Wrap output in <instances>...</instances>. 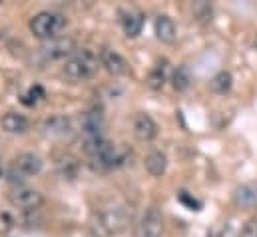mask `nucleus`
<instances>
[{
    "label": "nucleus",
    "mask_w": 257,
    "mask_h": 237,
    "mask_svg": "<svg viewBox=\"0 0 257 237\" xmlns=\"http://www.w3.org/2000/svg\"><path fill=\"white\" fill-rule=\"evenodd\" d=\"M66 28V18L56 12H38L30 20V32L40 40H56Z\"/></svg>",
    "instance_id": "obj_1"
},
{
    "label": "nucleus",
    "mask_w": 257,
    "mask_h": 237,
    "mask_svg": "<svg viewBox=\"0 0 257 237\" xmlns=\"http://www.w3.org/2000/svg\"><path fill=\"white\" fill-rule=\"evenodd\" d=\"M98 62L90 50H80V52H74L70 58L66 60L64 64V74L66 78L74 80V82H80V80H88L96 74L98 70Z\"/></svg>",
    "instance_id": "obj_2"
},
{
    "label": "nucleus",
    "mask_w": 257,
    "mask_h": 237,
    "mask_svg": "<svg viewBox=\"0 0 257 237\" xmlns=\"http://www.w3.org/2000/svg\"><path fill=\"white\" fill-rule=\"evenodd\" d=\"M10 203L18 209H24V211H34L38 209L42 203H44V195L38 191V189H32V187H24V185H16L10 195H8Z\"/></svg>",
    "instance_id": "obj_3"
},
{
    "label": "nucleus",
    "mask_w": 257,
    "mask_h": 237,
    "mask_svg": "<svg viewBox=\"0 0 257 237\" xmlns=\"http://www.w3.org/2000/svg\"><path fill=\"white\" fill-rule=\"evenodd\" d=\"M128 219L120 209H108L96 215V225L94 229H100V237L116 235L126 227Z\"/></svg>",
    "instance_id": "obj_4"
},
{
    "label": "nucleus",
    "mask_w": 257,
    "mask_h": 237,
    "mask_svg": "<svg viewBox=\"0 0 257 237\" xmlns=\"http://www.w3.org/2000/svg\"><path fill=\"white\" fill-rule=\"evenodd\" d=\"M164 235V215L158 207L146 209V213L140 219L138 237H162Z\"/></svg>",
    "instance_id": "obj_5"
},
{
    "label": "nucleus",
    "mask_w": 257,
    "mask_h": 237,
    "mask_svg": "<svg viewBox=\"0 0 257 237\" xmlns=\"http://www.w3.org/2000/svg\"><path fill=\"white\" fill-rule=\"evenodd\" d=\"M54 166H56V172H58V176L62 179L74 181V179L80 176V160L74 154H70V152L56 154Z\"/></svg>",
    "instance_id": "obj_6"
},
{
    "label": "nucleus",
    "mask_w": 257,
    "mask_h": 237,
    "mask_svg": "<svg viewBox=\"0 0 257 237\" xmlns=\"http://www.w3.org/2000/svg\"><path fill=\"white\" fill-rule=\"evenodd\" d=\"M100 64L108 70V74L112 76H126L130 70L128 60L124 58L122 54H118L116 50H110V48H104L100 52Z\"/></svg>",
    "instance_id": "obj_7"
},
{
    "label": "nucleus",
    "mask_w": 257,
    "mask_h": 237,
    "mask_svg": "<svg viewBox=\"0 0 257 237\" xmlns=\"http://www.w3.org/2000/svg\"><path fill=\"white\" fill-rule=\"evenodd\" d=\"M40 54L46 60H60L74 54V42L70 38H56L50 40L46 46L40 48Z\"/></svg>",
    "instance_id": "obj_8"
},
{
    "label": "nucleus",
    "mask_w": 257,
    "mask_h": 237,
    "mask_svg": "<svg viewBox=\"0 0 257 237\" xmlns=\"http://www.w3.org/2000/svg\"><path fill=\"white\" fill-rule=\"evenodd\" d=\"M134 134L140 142H152L158 136V124L148 114H138L134 118Z\"/></svg>",
    "instance_id": "obj_9"
},
{
    "label": "nucleus",
    "mask_w": 257,
    "mask_h": 237,
    "mask_svg": "<svg viewBox=\"0 0 257 237\" xmlns=\"http://www.w3.org/2000/svg\"><path fill=\"white\" fill-rule=\"evenodd\" d=\"M14 170L22 176H36L42 172V160L32 152L18 154V158L14 160Z\"/></svg>",
    "instance_id": "obj_10"
},
{
    "label": "nucleus",
    "mask_w": 257,
    "mask_h": 237,
    "mask_svg": "<svg viewBox=\"0 0 257 237\" xmlns=\"http://www.w3.org/2000/svg\"><path fill=\"white\" fill-rule=\"evenodd\" d=\"M144 166H146V170H148L150 176L162 178V176L166 174V170H168V158H166V154H162L160 150H152V152L144 158Z\"/></svg>",
    "instance_id": "obj_11"
},
{
    "label": "nucleus",
    "mask_w": 257,
    "mask_h": 237,
    "mask_svg": "<svg viewBox=\"0 0 257 237\" xmlns=\"http://www.w3.org/2000/svg\"><path fill=\"white\" fill-rule=\"evenodd\" d=\"M120 22L128 38H136L144 28V16L136 10H124L120 12Z\"/></svg>",
    "instance_id": "obj_12"
},
{
    "label": "nucleus",
    "mask_w": 257,
    "mask_h": 237,
    "mask_svg": "<svg viewBox=\"0 0 257 237\" xmlns=\"http://www.w3.org/2000/svg\"><path fill=\"white\" fill-rule=\"evenodd\" d=\"M154 30H156L158 40H162L166 44H172L176 40V22L170 16H158L156 24H154Z\"/></svg>",
    "instance_id": "obj_13"
},
{
    "label": "nucleus",
    "mask_w": 257,
    "mask_h": 237,
    "mask_svg": "<svg viewBox=\"0 0 257 237\" xmlns=\"http://www.w3.org/2000/svg\"><path fill=\"white\" fill-rule=\"evenodd\" d=\"M0 126H2V130L8 132V134H24L30 124H28V120L24 118L22 114H18V112H8V114L2 116Z\"/></svg>",
    "instance_id": "obj_14"
},
{
    "label": "nucleus",
    "mask_w": 257,
    "mask_h": 237,
    "mask_svg": "<svg viewBox=\"0 0 257 237\" xmlns=\"http://www.w3.org/2000/svg\"><path fill=\"white\" fill-rule=\"evenodd\" d=\"M233 199L241 207H257V183H243L233 191Z\"/></svg>",
    "instance_id": "obj_15"
},
{
    "label": "nucleus",
    "mask_w": 257,
    "mask_h": 237,
    "mask_svg": "<svg viewBox=\"0 0 257 237\" xmlns=\"http://www.w3.org/2000/svg\"><path fill=\"white\" fill-rule=\"evenodd\" d=\"M82 130L86 134V140L90 138H102V130H104V120L98 112H86L82 118Z\"/></svg>",
    "instance_id": "obj_16"
},
{
    "label": "nucleus",
    "mask_w": 257,
    "mask_h": 237,
    "mask_svg": "<svg viewBox=\"0 0 257 237\" xmlns=\"http://www.w3.org/2000/svg\"><path fill=\"white\" fill-rule=\"evenodd\" d=\"M44 132L48 136H58L62 138L70 132V122L64 116H54V118H48L44 122Z\"/></svg>",
    "instance_id": "obj_17"
},
{
    "label": "nucleus",
    "mask_w": 257,
    "mask_h": 237,
    "mask_svg": "<svg viewBox=\"0 0 257 237\" xmlns=\"http://www.w3.org/2000/svg\"><path fill=\"white\" fill-rule=\"evenodd\" d=\"M172 82H174V88L178 92H186L192 84V72L188 66H178L174 70V76H172Z\"/></svg>",
    "instance_id": "obj_18"
},
{
    "label": "nucleus",
    "mask_w": 257,
    "mask_h": 237,
    "mask_svg": "<svg viewBox=\"0 0 257 237\" xmlns=\"http://www.w3.org/2000/svg\"><path fill=\"white\" fill-rule=\"evenodd\" d=\"M231 84H233V78H231V74L227 72V70H221V72H217L215 76H213V80H211V90L215 92V94H227L229 90H231Z\"/></svg>",
    "instance_id": "obj_19"
},
{
    "label": "nucleus",
    "mask_w": 257,
    "mask_h": 237,
    "mask_svg": "<svg viewBox=\"0 0 257 237\" xmlns=\"http://www.w3.org/2000/svg\"><path fill=\"white\" fill-rule=\"evenodd\" d=\"M166 78H168V70H166V62H164V64H158V66L150 72V76H148V86H150L152 90H162L164 84H166Z\"/></svg>",
    "instance_id": "obj_20"
},
{
    "label": "nucleus",
    "mask_w": 257,
    "mask_h": 237,
    "mask_svg": "<svg viewBox=\"0 0 257 237\" xmlns=\"http://www.w3.org/2000/svg\"><path fill=\"white\" fill-rule=\"evenodd\" d=\"M178 197H180V201H182L184 205H188V207L193 209V211H197V209L201 207V203H199L195 197H190V195H188V191H180V195H178Z\"/></svg>",
    "instance_id": "obj_21"
},
{
    "label": "nucleus",
    "mask_w": 257,
    "mask_h": 237,
    "mask_svg": "<svg viewBox=\"0 0 257 237\" xmlns=\"http://www.w3.org/2000/svg\"><path fill=\"white\" fill-rule=\"evenodd\" d=\"M239 237H257V217H251V219L243 225L241 235Z\"/></svg>",
    "instance_id": "obj_22"
},
{
    "label": "nucleus",
    "mask_w": 257,
    "mask_h": 237,
    "mask_svg": "<svg viewBox=\"0 0 257 237\" xmlns=\"http://www.w3.org/2000/svg\"><path fill=\"white\" fill-rule=\"evenodd\" d=\"M12 225H14L12 217L8 213H0V233H8L12 229Z\"/></svg>",
    "instance_id": "obj_23"
},
{
    "label": "nucleus",
    "mask_w": 257,
    "mask_h": 237,
    "mask_svg": "<svg viewBox=\"0 0 257 237\" xmlns=\"http://www.w3.org/2000/svg\"><path fill=\"white\" fill-rule=\"evenodd\" d=\"M26 98H32V104H36L38 100H42L44 98V90L40 88V86H34V88H30V92H28V96Z\"/></svg>",
    "instance_id": "obj_24"
},
{
    "label": "nucleus",
    "mask_w": 257,
    "mask_h": 237,
    "mask_svg": "<svg viewBox=\"0 0 257 237\" xmlns=\"http://www.w3.org/2000/svg\"><path fill=\"white\" fill-rule=\"evenodd\" d=\"M207 237H229V233L223 229V231H213V233H209Z\"/></svg>",
    "instance_id": "obj_25"
},
{
    "label": "nucleus",
    "mask_w": 257,
    "mask_h": 237,
    "mask_svg": "<svg viewBox=\"0 0 257 237\" xmlns=\"http://www.w3.org/2000/svg\"><path fill=\"white\" fill-rule=\"evenodd\" d=\"M255 48H257V36H255Z\"/></svg>",
    "instance_id": "obj_26"
}]
</instances>
